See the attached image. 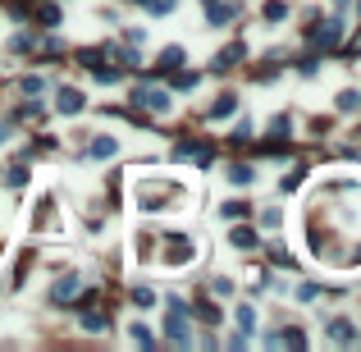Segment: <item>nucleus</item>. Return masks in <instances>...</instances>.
Returning <instances> with one entry per match:
<instances>
[{
	"instance_id": "nucleus-1",
	"label": "nucleus",
	"mask_w": 361,
	"mask_h": 352,
	"mask_svg": "<svg viewBox=\"0 0 361 352\" xmlns=\"http://www.w3.org/2000/svg\"><path fill=\"white\" fill-rule=\"evenodd\" d=\"M137 210H146V215H156V210H169L178 201V187L174 183H137Z\"/></svg>"
},
{
	"instance_id": "nucleus-2",
	"label": "nucleus",
	"mask_w": 361,
	"mask_h": 352,
	"mask_svg": "<svg viewBox=\"0 0 361 352\" xmlns=\"http://www.w3.org/2000/svg\"><path fill=\"white\" fill-rule=\"evenodd\" d=\"M160 242H165V252H160L165 265H192L197 261V247H192L187 233H169V238H160Z\"/></svg>"
},
{
	"instance_id": "nucleus-3",
	"label": "nucleus",
	"mask_w": 361,
	"mask_h": 352,
	"mask_svg": "<svg viewBox=\"0 0 361 352\" xmlns=\"http://www.w3.org/2000/svg\"><path fill=\"white\" fill-rule=\"evenodd\" d=\"M133 106H142V110H151V115H165L169 110V106H174V101H169V92L165 87H133Z\"/></svg>"
},
{
	"instance_id": "nucleus-4",
	"label": "nucleus",
	"mask_w": 361,
	"mask_h": 352,
	"mask_svg": "<svg viewBox=\"0 0 361 352\" xmlns=\"http://www.w3.org/2000/svg\"><path fill=\"white\" fill-rule=\"evenodd\" d=\"M169 156H174V160H201V165L210 169V156H215V146H206V142H178Z\"/></svg>"
},
{
	"instance_id": "nucleus-5",
	"label": "nucleus",
	"mask_w": 361,
	"mask_h": 352,
	"mask_svg": "<svg viewBox=\"0 0 361 352\" xmlns=\"http://www.w3.org/2000/svg\"><path fill=\"white\" fill-rule=\"evenodd\" d=\"M55 110L60 115H78V110H87V97H83L78 87H60L55 92Z\"/></svg>"
},
{
	"instance_id": "nucleus-6",
	"label": "nucleus",
	"mask_w": 361,
	"mask_h": 352,
	"mask_svg": "<svg viewBox=\"0 0 361 352\" xmlns=\"http://www.w3.org/2000/svg\"><path fill=\"white\" fill-rule=\"evenodd\" d=\"M201 5H206L210 28H224V23H233V14H238V5H233V0H201Z\"/></svg>"
},
{
	"instance_id": "nucleus-7",
	"label": "nucleus",
	"mask_w": 361,
	"mask_h": 352,
	"mask_svg": "<svg viewBox=\"0 0 361 352\" xmlns=\"http://www.w3.org/2000/svg\"><path fill=\"white\" fill-rule=\"evenodd\" d=\"M78 288H83V284H78V275H60L51 284V302H55V307H65V302H74V297H78Z\"/></svg>"
},
{
	"instance_id": "nucleus-8",
	"label": "nucleus",
	"mask_w": 361,
	"mask_h": 352,
	"mask_svg": "<svg viewBox=\"0 0 361 352\" xmlns=\"http://www.w3.org/2000/svg\"><path fill=\"white\" fill-rule=\"evenodd\" d=\"M339 37H343V23H339V19H325L320 28H311V42H316L320 51H329V46L339 42Z\"/></svg>"
},
{
	"instance_id": "nucleus-9",
	"label": "nucleus",
	"mask_w": 361,
	"mask_h": 352,
	"mask_svg": "<svg viewBox=\"0 0 361 352\" xmlns=\"http://www.w3.org/2000/svg\"><path fill=\"white\" fill-rule=\"evenodd\" d=\"M165 334L187 348V343H192V334H187V311H169V316H165Z\"/></svg>"
},
{
	"instance_id": "nucleus-10",
	"label": "nucleus",
	"mask_w": 361,
	"mask_h": 352,
	"mask_svg": "<svg viewBox=\"0 0 361 352\" xmlns=\"http://www.w3.org/2000/svg\"><path fill=\"white\" fill-rule=\"evenodd\" d=\"M242 56H247V46H242V42L224 46V51L215 56V74H229V69H238V60H242Z\"/></svg>"
},
{
	"instance_id": "nucleus-11",
	"label": "nucleus",
	"mask_w": 361,
	"mask_h": 352,
	"mask_svg": "<svg viewBox=\"0 0 361 352\" xmlns=\"http://www.w3.org/2000/svg\"><path fill=\"white\" fill-rule=\"evenodd\" d=\"M229 242L238 247V252H256V247H261V238H256V229H252V224H238V229L229 233Z\"/></svg>"
},
{
	"instance_id": "nucleus-12",
	"label": "nucleus",
	"mask_w": 361,
	"mask_h": 352,
	"mask_svg": "<svg viewBox=\"0 0 361 352\" xmlns=\"http://www.w3.org/2000/svg\"><path fill=\"white\" fill-rule=\"evenodd\" d=\"M42 229H55V201L51 197H42V206L33 215V233H42Z\"/></svg>"
},
{
	"instance_id": "nucleus-13",
	"label": "nucleus",
	"mask_w": 361,
	"mask_h": 352,
	"mask_svg": "<svg viewBox=\"0 0 361 352\" xmlns=\"http://www.w3.org/2000/svg\"><path fill=\"white\" fill-rule=\"evenodd\" d=\"M329 339L334 343H357V325H352V320H329Z\"/></svg>"
},
{
	"instance_id": "nucleus-14",
	"label": "nucleus",
	"mask_w": 361,
	"mask_h": 352,
	"mask_svg": "<svg viewBox=\"0 0 361 352\" xmlns=\"http://www.w3.org/2000/svg\"><path fill=\"white\" fill-rule=\"evenodd\" d=\"M33 19L42 23V28H55V23H60V10H55L51 0H33Z\"/></svg>"
},
{
	"instance_id": "nucleus-15",
	"label": "nucleus",
	"mask_w": 361,
	"mask_h": 352,
	"mask_svg": "<svg viewBox=\"0 0 361 352\" xmlns=\"http://www.w3.org/2000/svg\"><path fill=\"white\" fill-rule=\"evenodd\" d=\"M183 60H187V51H183V46H165V51H160V69H165V74L183 69Z\"/></svg>"
},
{
	"instance_id": "nucleus-16",
	"label": "nucleus",
	"mask_w": 361,
	"mask_h": 352,
	"mask_svg": "<svg viewBox=\"0 0 361 352\" xmlns=\"http://www.w3.org/2000/svg\"><path fill=\"white\" fill-rule=\"evenodd\" d=\"M101 56H110V60H115V69H128V65H137V56H133L128 46H106Z\"/></svg>"
},
{
	"instance_id": "nucleus-17",
	"label": "nucleus",
	"mask_w": 361,
	"mask_h": 352,
	"mask_svg": "<svg viewBox=\"0 0 361 352\" xmlns=\"http://www.w3.org/2000/svg\"><path fill=\"white\" fill-rule=\"evenodd\" d=\"M115 151H119V142H115V137H92V160H110Z\"/></svg>"
},
{
	"instance_id": "nucleus-18",
	"label": "nucleus",
	"mask_w": 361,
	"mask_h": 352,
	"mask_svg": "<svg viewBox=\"0 0 361 352\" xmlns=\"http://www.w3.org/2000/svg\"><path fill=\"white\" fill-rule=\"evenodd\" d=\"M233 110H238V97H233V92H229V97H219L215 106H210V119H229Z\"/></svg>"
},
{
	"instance_id": "nucleus-19",
	"label": "nucleus",
	"mask_w": 361,
	"mask_h": 352,
	"mask_svg": "<svg viewBox=\"0 0 361 352\" xmlns=\"http://www.w3.org/2000/svg\"><path fill=\"white\" fill-rule=\"evenodd\" d=\"M192 311H197V320H206V325H219V307L210 302V297H197V307Z\"/></svg>"
},
{
	"instance_id": "nucleus-20",
	"label": "nucleus",
	"mask_w": 361,
	"mask_h": 352,
	"mask_svg": "<svg viewBox=\"0 0 361 352\" xmlns=\"http://www.w3.org/2000/svg\"><path fill=\"white\" fill-rule=\"evenodd\" d=\"M233 320H238V330L247 334V339L256 334V311H252V307H238V311H233Z\"/></svg>"
},
{
	"instance_id": "nucleus-21",
	"label": "nucleus",
	"mask_w": 361,
	"mask_h": 352,
	"mask_svg": "<svg viewBox=\"0 0 361 352\" xmlns=\"http://www.w3.org/2000/svg\"><path fill=\"white\" fill-rule=\"evenodd\" d=\"M83 330H87V334H106V330H110V320L101 316V311H83Z\"/></svg>"
},
{
	"instance_id": "nucleus-22",
	"label": "nucleus",
	"mask_w": 361,
	"mask_h": 352,
	"mask_svg": "<svg viewBox=\"0 0 361 352\" xmlns=\"http://www.w3.org/2000/svg\"><path fill=\"white\" fill-rule=\"evenodd\" d=\"M252 178H256V169H252V165H229V183H238V187H242V183H252Z\"/></svg>"
},
{
	"instance_id": "nucleus-23",
	"label": "nucleus",
	"mask_w": 361,
	"mask_h": 352,
	"mask_svg": "<svg viewBox=\"0 0 361 352\" xmlns=\"http://www.w3.org/2000/svg\"><path fill=\"white\" fill-rule=\"evenodd\" d=\"M229 142H233V146H247V142H252V119H242L238 128H233V137H229Z\"/></svg>"
},
{
	"instance_id": "nucleus-24",
	"label": "nucleus",
	"mask_w": 361,
	"mask_h": 352,
	"mask_svg": "<svg viewBox=\"0 0 361 352\" xmlns=\"http://www.w3.org/2000/svg\"><path fill=\"white\" fill-rule=\"evenodd\" d=\"M265 19H270V23H279V19H284V14H288V5H284V0H265Z\"/></svg>"
},
{
	"instance_id": "nucleus-25",
	"label": "nucleus",
	"mask_w": 361,
	"mask_h": 352,
	"mask_svg": "<svg viewBox=\"0 0 361 352\" xmlns=\"http://www.w3.org/2000/svg\"><path fill=\"white\" fill-rule=\"evenodd\" d=\"M37 92H46V78L28 74V78H23V97H37Z\"/></svg>"
},
{
	"instance_id": "nucleus-26",
	"label": "nucleus",
	"mask_w": 361,
	"mask_h": 352,
	"mask_svg": "<svg viewBox=\"0 0 361 352\" xmlns=\"http://www.w3.org/2000/svg\"><path fill=\"white\" fill-rule=\"evenodd\" d=\"M279 224H284V210H261V229H279Z\"/></svg>"
},
{
	"instance_id": "nucleus-27",
	"label": "nucleus",
	"mask_w": 361,
	"mask_h": 352,
	"mask_svg": "<svg viewBox=\"0 0 361 352\" xmlns=\"http://www.w3.org/2000/svg\"><path fill=\"white\" fill-rule=\"evenodd\" d=\"M219 210H224V220H242V215H247L252 206H242V201H224Z\"/></svg>"
},
{
	"instance_id": "nucleus-28",
	"label": "nucleus",
	"mask_w": 361,
	"mask_h": 352,
	"mask_svg": "<svg viewBox=\"0 0 361 352\" xmlns=\"http://www.w3.org/2000/svg\"><path fill=\"white\" fill-rule=\"evenodd\" d=\"M279 343H288V348H307V334H302V330H284V334H279Z\"/></svg>"
},
{
	"instance_id": "nucleus-29",
	"label": "nucleus",
	"mask_w": 361,
	"mask_h": 352,
	"mask_svg": "<svg viewBox=\"0 0 361 352\" xmlns=\"http://www.w3.org/2000/svg\"><path fill=\"white\" fill-rule=\"evenodd\" d=\"M5 169H10V174H5V183H10V187H23V183H28V169H19V165H5Z\"/></svg>"
},
{
	"instance_id": "nucleus-30",
	"label": "nucleus",
	"mask_w": 361,
	"mask_h": 352,
	"mask_svg": "<svg viewBox=\"0 0 361 352\" xmlns=\"http://www.w3.org/2000/svg\"><path fill=\"white\" fill-rule=\"evenodd\" d=\"M128 339H133V343H142V348H151V343H156V339H151V330H142V325H133Z\"/></svg>"
},
{
	"instance_id": "nucleus-31",
	"label": "nucleus",
	"mask_w": 361,
	"mask_h": 352,
	"mask_svg": "<svg viewBox=\"0 0 361 352\" xmlns=\"http://www.w3.org/2000/svg\"><path fill=\"white\" fill-rule=\"evenodd\" d=\"M133 302H137V307H156V293L151 288H133Z\"/></svg>"
},
{
	"instance_id": "nucleus-32",
	"label": "nucleus",
	"mask_w": 361,
	"mask_h": 352,
	"mask_svg": "<svg viewBox=\"0 0 361 352\" xmlns=\"http://www.w3.org/2000/svg\"><path fill=\"white\" fill-rule=\"evenodd\" d=\"M142 5H146V10H151V14H169V10H174V5H178V0H142Z\"/></svg>"
},
{
	"instance_id": "nucleus-33",
	"label": "nucleus",
	"mask_w": 361,
	"mask_h": 352,
	"mask_svg": "<svg viewBox=\"0 0 361 352\" xmlns=\"http://www.w3.org/2000/svg\"><path fill=\"white\" fill-rule=\"evenodd\" d=\"M339 110H357V92H339Z\"/></svg>"
},
{
	"instance_id": "nucleus-34",
	"label": "nucleus",
	"mask_w": 361,
	"mask_h": 352,
	"mask_svg": "<svg viewBox=\"0 0 361 352\" xmlns=\"http://www.w3.org/2000/svg\"><path fill=\"white\" fill-rule=\"evenodd\" d=\"M197 87V74H178V92H192Z\"/></svg>"
},
{
	"instance_id": "nucleus-35",
	"label": "nucleus",
	"mask_w": 361,
	"mask_h": 352,
	"mask_svg": "<svg viewBox=\"0 0 361 352\" xmlns=\"http://www.w3.org/2000/svg\"><path fill=\"white\" fill-rule=\"evenodd\" d=\"M348 51H352V56H361V33H357V37H352V42H348Z\"/></svg>"
},
{
	"instance_id": "nucleus-36",
	"label": "nucleus",
	"mask_w": 361,
	"mask_h": 352,
	"mask_svg": "<svg viewBox=\"0 0 361 352\" xmlns=\"http://www.w3.org/2000/svg\"><path fill=\"white\" fill-rule=\"evenodd\" d=\"M5 137H10V124H0V142H5Z\"/></svg>"
},
{
	"instance_id": "nucleus-37",
	"label": "nucleus",
	"mask_w": 361,
	"mask_h": 352,
	"mask_svg": "<svg viewBox=\"0 0 361 352\" xmlns=\"http://www.w3.org/2000/svg\"><path fill=\"white\" fill-rule=\"evenodd\" d=\"M357 14H361V0H357Z\"/></svg>"
}]
</instances>
